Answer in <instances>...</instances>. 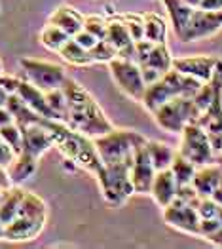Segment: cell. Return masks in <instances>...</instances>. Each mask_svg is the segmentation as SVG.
Instances as JSON below:
<instances>
[{"instance_id": "1", "label": "cell", "mask_w": 222, "mask_h": 249, "mask_svg": "<svg viewBox=\"0 0 222 249\" xmlns=\"http://www.w3.org/2000/svg\"><path fill=\"white\" fill-rule=\"evenodd\" d=\"M61 89L67 97V105H68V116H67L65 124L85 133L87 137L104 135L114 129V124L106 118L101 105L95 101V97L78 80L67 76Z\"/></svg>"}, {"instance_id": "2", "label": "cell", "mask_w": 222, "mask_h": 249, "mask_svg": "<svg viewBox=\"0 0 222 249\" xmlns=\"http://www.w3.org/2000/svg\"><path fill=\"white\" fill-rule=\"evenodd\" d=\"M33 122L44 125V129L50 133V137L53 141V146H57L70 162H74L76 166L84 167L85 171H89L93 175H97L101 171L102 160L91 137H87L85 133L70 127L61 120L44 118L40 114H34Z\"/></svg>"}, {"instance_id": "3", "label": "cell", "mask_w": 222, "mask_h": 249, "mask_svg": "<svg viewBox=\"0 0 222 249\" xmlns=\"http://www.w3.org/2000/svg\"><path fill=\"white\" fill-rule=\"evenodd\" d=\"M205 82H200L198 78H192L188 74H182L179 71L171 69L163 74L158 82L146 86L144 97L141 103L144 105V108L152 114L156 108H160L162 105H165L171 99L177 97H194Z\"/></svg>"}, {"instance_id": "4", "label": "cell", "mask_w": 222, "mask_h": 249, "mask_svg": "<svg viewBox=\"0 0 222 249\" xmlns=\"http://www.w3.org/2000/svg\"><path fill=\"white\" fill-rule=\"evenodd\" d=\"M131 164L133 162H116V164H102L101 171L95 175L102 198L114 206H123L133 194L135 188L131 183Z\"/></svg>"}, {"instance_id": "5", "label": "cell", "mask_w": 222, "mask_h": 249, "mask_svg": "<svg viewBox=\"0 0 222 249\" xmlns=\"http://www.w3.org/2000/svg\"><path fill=\"white\" fill-rule=\"evenodd\" d=\"M146 137L131 131V129H112L104 135L93 137L97 152L101 156L102 164H116V162H133L135 148L142 145Z\"/></svg>"}, {"instance_id": "6", "label": "cell", "mask_w": 222, "mask_h": 249, "mask_svg": "<svg viewBox=\"0 0 222 249\" xmlns=\"http://www.w3.org/2000/svg\"><path fill=\"white\" fill-rule=\"evenodd\" d=\"M200 108L194 101V97H177L171 99L160 108L152 112L154 122L169 133H181L188 124L196 122L200 118Z\"/></svg>"}, {"instance_id": "7", "label": "cell", "mask_w": 222, "mask_h": 249, "mask_svg": "<svg viewBox=\"0 0 222 249\" xmlns=\"http://www.w3.org/2000/svg\"><path fill=\"white\" fill-rule=\"evenodd\" d=\"M213 80H215V95L196 122L205 129L213 145L215 156H219L222 154V61H219L213 72Z\"/></svg>"}, {"instance_id": "8", "label": "cell", "mask_w": 222, "mask_h": 249, "mask_svg": "<svg viewBox=\"0 0 222 249\" xmlns=\"http://www.w3.org/2000/svg\"><path fill=\"white\" fill-rule=\"evenodd\" d=\"M179 152L198 167L207 166V164H215V160H217L213 145L209 141V135L205 133V129L198 122L188 124L181 131Z\"/></svg>"}, {"instance_id": "9", "label": "cell", "mask_w": 222, "mask_h": 249, "mask_svg": "<svg viewBox=\"0 0 222 249\" xmlns=\"http://www.w3.org/2000/svg\"><path fill=\"white\" fill-rule=\"evenodd\" d=\"M108 71H110V76H112L114 84L127 97H131L135 101H142L144 91H146V84L142 78L139 63L133 61V59L114 57L108 63Z\"/></svg>"}, {"instance_id": "10", "label": "cell", "mask_w": 222, "mask_h": 249, "mask_svg": "<svg viewBox=\"0 0 222 249\" xmlns=\"http://www.w3.org/2000/svg\"><path fill=\"white\" fill-rule=\"evenodd\" d=\"M19 65L21 69L25 71L27 80L31 84H34V86H38L44 91L61 88L65 78H67L65 69L61 67L59 63L42 61V59H34V57H23Z\"/></svg>"}, {"instance_id": "11", "label": "cell", "mask_w": 222, "mask_h": 249, "mask_svg": "<svg viewBox=\"0 0 222 249\" xmlns=\"http://www.w3.org/2000/svg\"><path fill=\"white\" fill-rule=\"evenodd\" d=\"M163 219L173 229L192 234V236H200V223H202L200 213L196 206L188 202L175 198L167 208H163Z\"/></svg>"}, {"instance_id": "12", "label": "cell", "mask_w": 222, "mask_h": 249, "mask_svg": "<svg viewBox=\"0 0 222 249\" xmlns=\"http://www.w3.org/2000/svg\"><path fill=\"white\" fill-rule=\"evenodd\" d=\"M222 29V10H203L196 8L190 23L186 27V33L182 35V42H194L209 38L217 35Z\"/></svg>"}, {"instance_id": "13", "label": "cell", "mask_w": 222, "mask_h": 249, "mask_svg": "<svg viewBox=\"0 0 222 249\" xmlns=\"http://www.w3.org/2000/svg\"><path fill=\"white\" fill-rule=\"evenodd\" d=\"M148 139L135 148V156H133V164H131V183L135 192L139 194H150V188L156 177V167L150 160L148 154Z\"/></svg>"}, {"instance_id": "14", "label": "cell", "mask_w": 222, "mask_h": 249, "mask_svg": "<svg viewBox=\"0 0 222 249\" xmlns=\"http://www.w3.org/2000/svg\"><path fill=\"white\" fill-rule=\"evenodd\" d=\"M219 61L221 59L215 55H184V57H173V69L192 78H198L200 82H209L213 78V72Z\"/></svg>"}, {"instance_id": "15", "label": "cell", "mask_w": 222, "mask_h": 249, "mask_svg": "<svg viewBox=\"0 0 222 249\" xmlns=\"http://www.w3.org/2000/svg\"><path fill=\"white\" fill-rule=\"evenodd\" d=\"M44 227H46V219L17 215L10 223H6L4 240H10V242H31V240H36L40 236Z\"/></svg>"}, {"instance_id": "16", "label": "cell", "mask_w": 222, "mask_h": 249, "mask_svg": "<svg viewBox=\"0 0 222 249\" xmlns=\"http://www.w3.org/2000/svg\"><path fill=\"white\" fill-rule=\"evenodd\" d=\"M21 131H23V150L34 158L40 160L42 154H46L51 146L53 141L50 137V133L44 129V125L38 122H31V124H19Z\"/></svg>"}, {"instance_id": "17", "label": "cell", "mask_w": 222, "mask_h": 249, "mask_svg": "<svg viewBox=\"0 0 222 249\" xmlns=\"http://www.w3.org/2000/svg\"><path fill=\"white\" fill-rule=\"evenodd\" d=\"M106 40L118 50V57L133 59V61H135V40L131 38V35H129V31H127L125 23H123L118 16H112V18L108 19Z\"/></svg>"}, {"instance_id": "18", "label": "cell", "mask_w": 222, "mask_h": 249, "mask_svg": "<svg viewBox=\"0 0 222 249\" xmlns=\"http://www.w3.org/2000/svg\"><path fill=\"white\" fill-rule=\"evenodd\" d=\"M17 95L25 103L29 105V108H33L36 114H40L44 118H51V120H59V116L55 114V110L50 107L46 91L40 89L38 86L31 84L29 80H21L19 88H17Z\"/></svg>"}, {"instance_id": "19", "label": "cell", "mask_w": 222, "mask_h": 249, "mask_svg": "<svg viewBox=\"0 0 222 249\" xmlns=\"http://www.w3.org/2000/svg\"><path fill=\"white\" fill-rule=\"evenodd\" d=\"M177 190H179V183L173 175V171L167 167V169H160L156 171V177H154V183L150 188V194L154 198V202L160 206V208H167L175 198H177Z\"/></svg>"}, {"instance_id": "20", "label": "cell", "mask_w": 222, "mask_h": 249, "mask_svg": "<svg viewBox=\"0 0 222 249\" xmlns=\"http://www.w3.org/2000/svg\"><path fill=\"white\" fill-rule=\"evenodd\" d=\"M222 183V167L215 164H207L196 169V175L192 179V187L202 198H211L215 190L221 187Z\"/></svg>"}, {"instance_id": "21", "label": "cell", "mask_w": 222, "mask_h": 249, "mask_svg": "<svg viewBox=\"0 0 222 249\" xmlns=\"http://www.w3.org/2000/svg\"><path fill=\"white\" fill-rule=\"evenodd\" d=\"M84 19H85V16H82L76 8H72L68 4H63V6H57L50 14L48 23L61 27L70 36H76L82 29H84Z\"/></svg>"}, {"instance_id": "22", "label": "cell", "mask_w": 222, "mask_h": 249, "mask_svg": "<svg viewBox=\"0 0 222 249\" xmlns=\"http://www.w3.org/2000/svg\"><path fill=\"white\" fill-rule=\"evenodd\" d=\"M167 14H169V21H171V27H173V33L177 35V38L181 40L182 35L186 33V27L190 23V18L194 14L196 8L188 6L184 0H162Z\"/></svg>"}, {"instance_id": "23", "label": "cell", "mask_w": 222, "mask_h": 249, "mask_svg": "<svg viewBox=\"0 0 222 249\" xmlns=\"http://www.w3.org/2000/svg\"><path fill=\"white\" fill-rule=\"evenodd\" d=\"M38 169V158L27 154V152H19L16 156V160L8 166V173L14 185H21L27 179H31Z\"/></svg>"}, {"instance_id": "24", "label": "cell", "mask_w": 222, "mask_h": 249, "mask_svg": "<svg viewBox=\"0 0 222 249\" xmlns=\"http://www.w3.org/2000/svg\"><path fill=\"white\" fill-rule=\"evenodd\" d=\"M23 194H25V190L19 188L17 185L6 188V192H4V196H2V200H0V221H2L4 225L17 217Z\"/></svg>"}, {"instance_id": "25", "label": "cell", "mask_w": 222, "mask_h": 249, "mask_svg": "<svg viewBox=\"0 0 222 249\" xmlns=\"http://www.w3.org/2000/svg\"><path fill=\"white\" fill-rule=\"evenodd\" d=\"M139 65H141V67H150V69H154V71L165 74L167 71L173 69V55H171L169 48L165 46V42H163V44H156V46L150 50V53H148Z\"/></svg>"}, {"instance_id": "26", "label": "cell", "mask_w": 222, "mask_h": 249, "mask_svg": "<svg viewBox=\"0 0 222 249\" xmlns=\"http://www.w3.org/2000/svg\"><path fill=\"white\" fill-rule=\"evenodd\" d=\"M59 55L63 57V61L70 63L74 67H87V65H93V55L89 50H85L84 46H80L74 38L67 42L63 48L59 50Z\"/></svg>"}, {"instance_id": "27", "label": "cell", "mask_w": 222, "mask_h": 249, "mask_svg": "<svg viewBox=\"0 0 222 249\" xmlns=\"http://www.w3.org/2000/svg\"><path fill=\"white\" fill-rule=\"evenodd\" d=\"M144 18V38L154 44H163L167 38V23L160 14L146 12L142 14Z\"/></svg>"}, {"instance_id": "28", "label": "cell", "mask_w": 222, "mask_h": 249, "mask_svg": "<svg viewBox=\"0 0 222 249\" xmlns=\"http://www.w3.org/2000/svg\"><path fill=\"white\" fill-rule=\"evenodd\" d=\"M38 38H40V44L44 46V48H48V50H51V52H59L61 48L70 40L72 36L67 35V33H65L61 27H57V25L48 23V25L40 31Z\"/></svg>"}, {"instance_id": "29", "label": "cell", "mask_w": 222, "mask_h": 249, "mask_svg": "<svg viewBox=\"0 0 222 249\" xmlns=\"http://www.w3.org/2000/svg\"><path fill=\"white\" fill-rule=\"evenodd\" d=\"M169 169L173 171V175H175L179 187H184V185H192V179H194V175H196L198 166L192 164L188 158H184L181 152L177 150V152H175V158H173V162H171V166H169Z\"/></svg>"}, {"instance_id": "30", "label": "cell", "mask_w": 222, "mask_h": 249, "mask_svg": "<svg viewBox=\"0 0 222 249\" xmlns=\"http://www.w3.org/2000/svg\"><path fill=\"white\" fill-rule=\"evenodd\" d=\"M146 146H148V154H150V160L156 167V171L167 169L171 166V162L175 158V150L171 146L162 143V141H148Z\"/></svg>"}, {"instance_id": "31", "label": "cell", "mask_w": 222, "mask_h": 249, "mask_svg": "<svg viewBox=\"0 0 222 249\" xmlns=\"http://www.w3.org/2000/svg\"><path fill=\"white\" fill-rule=\"evenodd\" d=\"M17 215H25V217H40L46 219L48 217V208H46V202L42 200L40 196L33 194V192H25L23 194V200H21V206Z\"/></svg>"}, {"instance_id": "32", "label": "cell", "mask_w": 222, "mask_h": 249, "mask_svg": "<svg viewBox=\"0 0 222 249\" xmlns=\"http://www.w3.org/2000/svg\"><path fill=\"white\" fill-rule=\"evenodd\" d=\"M0 137L14 148L16 154H19L21 150H23V131H21V127L17 122L2 125V127H0Z\"/></svg>"}, {"instance_id": "33", "label": "cell", "mask_w": 222, "mask_h": 249, "mask_svg": "<svg viewBox=\"0 0 222 249\" xmlns=\"http://www.w3.org/2000/svg\"><path fill=\"white\" fill-rule=\"evenodd\" d=\"M46 97H48V103L50 107L55 110V114L59 116L61 122H67V116H68V105H67V97L63 93L61 88L55 89H48L46 91Z\"/></svg>"}, {"instance_id": "34", "label": "cell", "mask_w": 222, "mask_h": 249, "mask_svg": "<svg viewBox=\"0 0 222 249\" xmlns=\"http://www.w3.org/2000/svg\"><path fill=\"white\" fill-rule=\"evenodd\" d=\"M118 18L125 23L133 40L139 42L144 38V18H142V14H118Z\"/></svg>"}, {"instance_id": "35", "label": "cell", "mask_w": 222, "mask_h": 249, "mask_svg": "<svg viewBox=\"0 0 222 249\" xmlns=\"http://www.w3.org/2000/svg\"><path fill=\"white\" fill-rule=\"evenodd\" d=\"M91 55H93L95 63H110L114 57H118V50L106 38H102L91 48Z\"/></svg>"}, {"instance_id": "36", "label": "cell", "mask_w": 222, "mask_h": 249, "mask_svg": "<svg viewBox=\"0 0 222 249\" xmlns=\"http://www.w3.org/2000/svg\"><path fill=\"white\" fill-rule=\"evenodd\" d=\"M84 31L91 33L93 36L102 40V38H106V33H108V19H104L102 16H85Z\"/></svg>"}, {"instance_id": "37", "label": "cell", "mask_w": 222, "mask_h": 249, "mask_svg": "<svg viewBox=\"0 0 222 249\" xmlns=\"http://www.w3.org/2000/svg\"><path fill=\"white\" fill-rule=\"evenodd\" d=\"M16 156H17V154L14 152V148L0 137V166L8 167L14 160H16Z\"/></svg>"}, {"instance_id": "38", "label": "cell", "mask_w": 222, "mask_h": 249, "mask_svg": "<svg viewBox=\"0 0 222 249\" xmlns=\"http://www.w3.org/2000/svg\"><path fill=\"white\" fill-rule=\"evenodd\" d=\"M21 84V78L17 76H12V74H0V86L8 91V93H17V88Z\"/></svg>"}, {"instance_id": "39", "label": "cell", "mask_w": 222, "mask_h": 249, "mask_svg": "<svg viewBox=\"0 0 222 249\" xmlns=\"http://www.w3.org/2000/svg\"><path fill=\"white\" fill-rule=\"evenodd\" d=\"M72 38L78 42L80 46H84L85 50H89V52H91V48H93V46L99 42V38H97V36H93L91 33H87V31H84V29H82L76 36H72Z\"/></svg>"}, {"instance_id": "40", "label": "cell", "mask_w": 222, "mask_h": 249, "mask_svg": "<svg viewBox=\"0 0 222 249\" xmlns=\"http://www.w3.org/2000/svg\"><path fill=\"white\" fill-rule=\"evenodd\" d=\"M12 122H16V120H14V114L6 108V105H4V107H0V127H2V125H6V124H12Z\"/></svg>"}, {"instance_id": "41", "label": "cell", "mask_w": 222, "mask_h": 249, "mask_svg": "<svg viewBox=\"0 0 222 249\" xmlns=\"http://www.w3.org/2000/svg\"><path fill=\"white\" fill-rule=\"evenodd\" d=\"M0 187L2 188L14 187V183L10 179V173H8V167H2V166H0Z\"/></svg>"}, {"instance_id": "42", "label": "cell", "mask_w": 222, "mask_h": 249, "mask_svg": "<svg viewBox=\"0 0 222 249\" xmlns=\"http://www.w3.org/2000/svg\"><path fill=\"white\" fill-rule=\"evenodd\" d=\"M200 8H203V10H222V0H202Z\"/></svg>"}, {"instance_id": "43", "label": "cell", "mask_w": 222, "mask_h": 249, "mask_svg": "<svg viewBox=\"0 0 222 249\" xmlns=\"http://www.w3.org/2000/svg\"><path fill=\"white\" fill-rule=\"evenodd\" d=\"M205 240H209L211 244H215V246H219V248H222V227L219 230H215L211 236H207Z\"/></svg>"}, {"instance_id": "44", "label": "cell", "mask_w": 222, "mask_h": 249, "mask_svg": "<svg viewBox=\"0 0 222 249\" xmlns=\"http://www.w3.org/2000/svg\"><path fill=\"white\" fill-rule=\"evenodd\" d=\"M8 95H10V93H8V91H6V89L0 86V107H4V105H6V101H8Z\"/></svg>"}, {"instance_id": "45", "label": "cell", "mask_w": 222, "mask_h": 249, "mask_svg": "<svg viewBox=\"0 0 222 249\" xmlns=\"http://www.w3.org/2000/svg\"><path fill=\"white\" fill-rule=\"evenodd\" d=\"M211 198H213V200H217L219 204H222V183H221V187L215 190V194H213Z\"/></svg>"}, {"instance_id": "46", "label": "cell", "mask_w": 222, "mask_h": 249, "mask_svg": "<svg viewBox=\"0 0 222 249\" xmlns=\"http://www.w3.org/2000/svg\"><path fill=\"white\" fill-rule=\"evenodd\" d=\"M188 6H192V8H200V4H202V0H184Z\"/></svg>"}, {"instance_id": "47", "label": "cell", "mask_w": 222, "mask_h": 249, "mask_svg": "<svg viewBox=\"0 0 222 249\" xmlns=\"http://www.w3.org/2000/svg\"><path fill=\"white\" fill-rule=\"evenodd\" d=\"M4 229H6V225L0 221V240H4Z\"/></svg>"}, {"instance_id": "48", "label": "cell", "mask_w": 222, "mask_h": 249, "mask_svg": "<svg viewBox=\"0 0 222 249\" xmlns=\"http://www.w3.org/2000/svg\"><path fill=\"white\" fill-rule=\"evenodd\" d=\"M215 162H217V164L222 167V154H219V156H217V160H215Z\"/></svg>"}, {"instance_id": "49", "label": "cell", "mask_w": 222, "mask_h": 249, "mask_svg": "<svg viewBox=\"0 0 222 249\" xmlns=\"http://www.w3.org/2000/svg\"><path fill=\"white\" fill-rule=\"evenodd\" d=\"M4 192H6V188L0 187V200H2V196H4Z\"/></svg>"}, {"instance_id": "50", "label": "cell", "mask_w": 222, "mask_h": 249, "mask_svg": "<svg viewBox=\"0 0 222 249\" xmlns=\"http://www.w3.org/2000/svg\"><path fill=\"white\" fill-rule=\"evenodd\" d=\"M2 72H4V69H2V61H0V74H2Z\"/></svg>"}]
</instances>
